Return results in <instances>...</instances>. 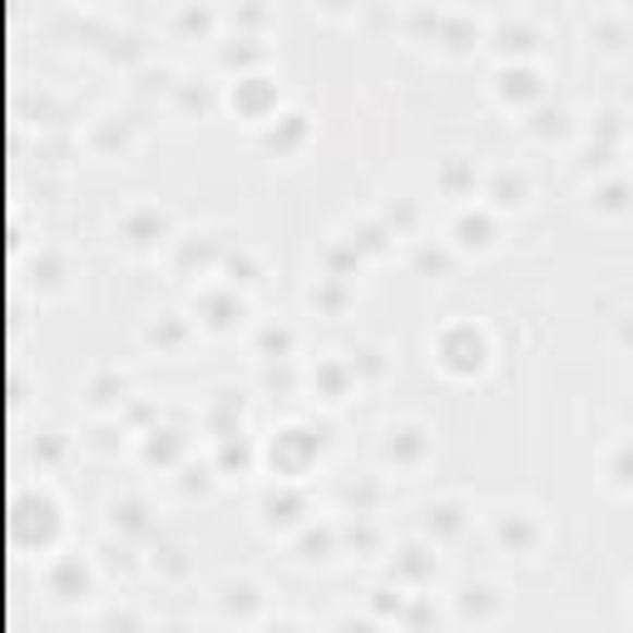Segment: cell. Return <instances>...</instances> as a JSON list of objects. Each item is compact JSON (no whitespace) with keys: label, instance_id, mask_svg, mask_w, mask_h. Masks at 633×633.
Masks as SVG:
<instances>
[{"label":"cell","instance_id":"1","mask_svg":"<svg viewBox=\"0 0 633 633\" xmlns=\"http://www.w3.org/2000/svg\"><path fill=\"white\" fill-rule=\"evenodd\" d=\"M436 362L446 366L451 376H475L485 362H490V342H485V332L475 322H455V327H446V332H440Z\"/></svg>","mask_w":633,"mask_h":633},{"label":"cell","instance_id":"2","mask_svg":"<svg viewBox=\"0 0 633 633\" xmlns=\"http://www.w3.org/2000/svg\"><path fill=\"white\" fill-rule=\"evenodd\" d=\"M430 451V436L426 426H416V421H406V426H391L387 440H381V455H387V465H401V471H411V465H421Z\"/></svg>","mask_w":633,"mask_h":633},{"label":"cell","instance_id":"3","mask_svg":"<svg viewBox=\"0 0 633 633\" xmlns=\"http://www.w3.org/2000/svg\"><path fill=\"white\" fill-rule=\"evenodd\" d=\"M495 539H500V549H510V555H529V549L539 545V525L529 510H500L495 515Z\"/></svg>","mask_w":633,"mask_h":633},{"label":"cell","instance_id":"4","mask_svg":"<svg viewBox=\"0 0 633 633\" xmlns=\"http://www.w3.org/2000/svg\"><path fill=\"white\" fill-rule=\"evenodd\" d=\"M539 95H545V85H539L535 70H525V65L500 70V99L504 105H525V99H539Z\"/></svg>","mask_w":633,"mask_h":633},{"label":"cell","instance_id":"5","mask_svg":"<svg viewBox=\"0 0 633 633\" xmlns=\"http://www.w3.org/2000/svg\"><path fill=\"white\" fill-rule=\"evenodd\" d=\"M485 198H490L495 208H520V204H525V173L495 169L490 183H485Z\"/></svg>","mask_w":633,"mask_h":633},{"label":"cell","instance_id":"6","mask_svg":"<svg viewBox=\"0 0 633 633\" xmlns=\"http://www.w3.org/2000/svg\"><path fill=\"white\" fill-rule=\"evenodd\" d=\"M455 243L461 247H490L495 243V218L490 214H461L455 218Z\"/></svg>","mask_w":633,"mask_h":633},{"label":"cell","instance_id":"7","mask_svg":"<svg viewBox=\"0 0 633 633\" xmlns=\"http://www.w3.org/2000/svg\"><path fill=\"white\" fill-rule=\"evenodd\" d=\"M461 504L455 500H446V504H430L426 510V529H430V539H455L461 535Z\"/></svg>","mask_w":633,"mask_h":633},{"label":"cell","instance_id":"8","mask_svg":"<svg viewBox=\"0 0 633 633\" xmlns=\"http://www.w3.org/2000/svg\"><path fill=\"white\" fill-rule=\"evenodd\" d=\"M495 45H500V54H529L535 50V31H529V25H500V31H495Z\"/></svg>","mask_w":633,"mask_h":633},{"label":"cell","instance_id":"9","mask_svg":"<svg viewBox=\"0 0 633 633\" xmlns=\"http://www.w3.org/2000/svg\"><path fill=\"white\" fill-rule=\"evenodd\" d=\"M490 594H495L490 584H471V589H461V619H485V613H490L485 604H495Z\"/></svg>","mask_w":633,"mask_h":633},{"label":"cell","instance_id":"10","mask_svg":"<svg viewBox=\"0 0 633 633\" xmlns=\"http://www.w3.org/2000/svg\"><path fill=\"white\" fill-rule=\"evenodd\" d=\"M440 183H446V194H471V188H475V173L465 169V163H451V169L440 173Z\"/></svg>","mask_w":633,"mask_h":633},{"label":"cell","instance_id":"11","mask_svg":"<svg viewBox=\"0 0 633 633\" xmlns=\"http://www.w3.org/2000/svg\"><path fill=\"white\" fill-rule=\"evenodd\" d=\"M272 352H278V362L292 352V332H288V327H268V332H263V356H268V362H272Z\"/></svg>","mask_w":633,"mask_h":633},{"label":"cell","instance_id":"12","mask_svg":"<svg viewBox=\"0 0 633 633\" xmlns=\"http://www.w3.org/2000/svg\"><path fill=\"white\" fill-rule=\"evenodd\" d=\"M629 40H633V31H623L619 21H599V45H604V50H629Z\"/></svg>","mask_w":633,"mask_h":633},{"label":"cell","instance_id":"13","mask_svg":"<svg viewBox=\"0 0 633 633\" xmlns=\"http://www.w3.org/2000/svg\"><path fill=\"white\" fill-rule=\"evenodd\" d=\"M609 475H613V485H633V446H623V451L613 455Z\"/></svg>","mask_w":633,"mask_h":633},{"label":"cell","instance_id":"14","mask_svg":"<svg viewBox=\"0 0 633 633\" xmlns=\"http://www.w3.org/2000/svg\"><path fill=\"white\" fill-rule=\"evenodd\" d=\"M599 208H609V214L629 208V188H623V183H604V188H599Z\"/></svg>","mask_w":633,"mask_h":633},{"label":"cell","instance_id":"15","mask_svg":"<svg viewBox=\"0 0 633 633\" xmlns=\"http://www.w3.org/2000/svg\"><path fill=\"white\" fill-rule=\"evenodd\" d=\"M619 337H623V342L633 346V312H623V327H619Z\"/></svg>","mask_w":633,"mask_h":633}]
</instances>
